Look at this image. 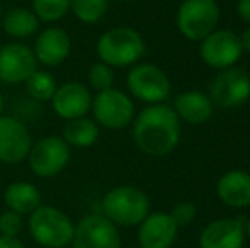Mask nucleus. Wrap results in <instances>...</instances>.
I'll return each instance as SVG.
<instances>
[{"mask_svg": "<svg viewBox=\"0 0 250 248\" xmlns=\"http://www.w3.org/2000/svg\"><path fill=\"white\" fill-rule=\"evenodd\" d=\"M133 139L145 155L165 156L181 141V119L172 106L150 104L133 119Z\"/></svg>", "mask_w": 250, "mask_h": 248, "instance_id": "f257e3e1", "label": "nucleus"}, {"mask_svg": "<svg viewBox=\"0 0 250 248\" xmlns=\"http://www.w3.org/2000/svg\"><path fill=\"white\" fill-rule=\"evenodd\" d=\"M96 51L99 61L112 68L136 65L145 55V41L136 29L128 26L112 27L97 39Z\"/></svg>", "mask_w": 250, "mask_h": 248, "instance_id": "f03ea898", "label": "nucleus"}, {"mask_svg": "<svg viewBox=\"0 0 250 248\" xmlns=\"http://www.w3.org/2000/svg\"><path fill=\"white\" fill-rule=\"evenodd\" d=\"M102 214L116 226H138L150 214V199L135 186H118L105 192Z\"/></svg>", "mask_w": 250, "mask_h": 248, "instance_id": "7ed1b4c3", "label": "nucleus"}, {"mask_svg": "<svg viewBox=\"0 0 250 248\" xmlns=\"http://www.w3.org/2000/svg\"><path fill=\"white\" fill-rule=\"evenodd\" d=\"M75 225L63 211L53 206L41 204L29 214V233L33 240L43 248L70 247Z\"/></svg>", "mask_w": 250, "mask_h": 248, "instance_id": "20e7f679", "label": "nucleus"}, {"mask_svg": "<svg viewBox=\"0 0 250 248\" xmlns=\"http://www.w3.org/2000/svg\"><path fill=\"white\" fill-rule=\"evenodd\" d=\"M220 16L216 0H182L177 10V29L186 39L201 41L218 29Z\"/></svg>", "mask_w": 250, "mask_h": 248, "instance_id": "39448f33", "label": "nucleus"}, {"mask_svg": "<svg viewBox=\"0 0 250 248\" xmlns=\"http://www.w3.org/2000/svg\"><path fill=\"white\" fill-rule=\"evenodd\" d=\"M90 111H92L94 121L111 131L128 128L136 114L131 97L114 87L97 92V95L92 97Z\"/></svg>", "mask_w": 250, "mask_h": 248, "instance_id": "423d86ee", "label": "nucleus"}, {"mask_svg": "<svg viewBox=\"0 0 250 248\" xmlns=\"http://www.w3.org/2000/svg\"><path fill=\"white\" fill-rule=\"evenodd\" d=\"M126 85L135 99L148 106L165 102L172 90V83L167 73L153 63L133 65L126 76Z\"/></svg>", "mask_w": 250, "mask_h": 248, "instance_id": "0eeeda50", "label": "nucleus"}, {"mask_svg": "<svg viewBox=\"0 0 250 248\" xmlns=\"http://www.w3.org/2000/svg\"><path fill=\"white\" fill-rule=\"evenodd\" d=\"M70 156L72 153H70L68 143L62 136L50 134L31 146L27 160L33 173H36L41 179H51L65 170Z\"/></svg>", "mask_w": 250, "mask_h": 248, "instance_id": "6e6552de", "label": "nucleus"}, {"mask_svg": "<svg viewBox=\"0 0 250 248\" xmlns=\"http://www.w3.org/2000/svg\"><path fill=\"white\" fill-rule=\"evenodd\" d=\"M209 99L213 106L221 109L240 107L250 99V75L244 68L230 66L220 70L209 87Z\"/></svg>", "mask_w": 250, "mask_h": 248, "instance_id": "1a4fd4ad", "label": "nucleus"}, {"mask_svg": "<svg viewBox=\"0 0 250 248\" xmlns=\"http://www.w3.org/2000/svg\"><path fill=\"white\" fill-rule=\"evenodd\" d=\"M199 43L201 58L208 66L214 70L235 66L244 55L240 36L230 29H214Z\"/></svg>", "mask_w": 250, "mask_h": 248, "instance_id": "9d476101", "label": "nucleus"}, {"mask_svg": "<svg viewBox=\"0 0 250 248\" xmlns=\"http://www.w3.org/2000/svg\"><path fill=\"white\" fill-rule=\"evenodd\" d=\"M72 248H121L118 226L104 214H89L75 225Z\"/></svg>", "mask_w": 250, "mask_h": 248, "instance_id": "9b49d317", "label": "nucleus"}, {"mask_svg": "<svg viewBox=\"0 0 250 248\" xmlns=\"http://www.w3.org/2000/svg\"><path fill=\"white\" fill-rule=\"evenodd\" d=\"M33 146L27 126L12 116H0V162L16 165L27 158Z\"/></svg>", "mask_w": 250, "mask_h": 248, "instance_id": "f8f14e48", "label": "nucleus"}, {"mask_svg": "<svg viewBox=\"0 0 250 248\" xmlns=\"http://www.w3.org/2000/svg\"><path fill=\"white\" fill-rule=\"evenodd\" d=\"M34 70H38V61L33 48L24 43H7L0 48V82L24 83Z\"/></svg>", "mask_w": 250, "mask_h": 248, "instance_id": "ddd939ff", "label": "nucleus"}, {"mask_svg": "<svg viewBox=\"0 0 250 248\" xmlns=\"http://www.w3.org/2000/svg\"><path fill=\"white\" fill-rule=\"evenodd\" d=\"M51 106L56 116L70 121L87 116L92 106L90 90L80 82H66L56 87L55 95L51 97Z\"/></svg>", "mask_w": 250, "mask_h": 248, "instance_id": "4468645a", "label": "nucleus"}, {"mask_svg": "<svg viewBox=\"0 0 250 248\" xmlns=\"http://www.w3.org/2000/svg\"><path fill=\"white\" fill-rule=\"evenodd\" d=\"M138 226L140 248H172L177 240L179 226L170 212H150Z\"/></svg>", "mask_w": 250, "mask_h": 248, "instance_id": "2eb2a0df", "label": "nucleus"}, {"mask_svg": "<svg viewBox=\"0 0 250 248\" xmlns=\"http://www.w3.org/2000/svg\"><path fill=\"white\" fill-rule=\"evenodd\" d=\"M72 51V39L62 27H46L38 34L34 41L33 53L38 65L58 66L62 65Z\"/></svg>", "mask_w": 250, "mask_h": 248, "instance_id": "dca6fc26", "label": "nucleus"}, {"mask_svg": "<svg viewBox=\"0 0 250 248\" xmlns=\"http://www.w3.org/2000/svg\"><path fill=\"white\" fill-rule=\"evenodd\" d=\"M245 228L240 219H216L199 235L201 248H244Z\"/></svg>", "mask_w": 250, "mask_h": 248, "instance_id": "f3484780", "label": "nucleus"}, {"mask_svg": "<svg viewBox=\"0 0 250 248\" xmlns=\"http://www.w3.org/2000/svg\"><path fill=\"white\" fill-rule=\"evenodd\" d=\"M213 107L214 106L208 94L199 92V90H188V92H181L179 95H175L172 109L175 111L181 121L199 126L211 119Z\"/></svg>", "mask_w": 250, "mask_h": 248, "instance_id": "a211bd4d", "label": "nucleus"}, {"mask_svg": "<svg viewBox=\"0 0 250 248\" xmlns=\"http://www.w3.org/2000/svg\"><path fill=\"white\" fill-rule=\"evenodd\" d=\"M216 194L223 204L235 209L250 206V173L245 170H230L218 179Z\"/></svg>", "mask_w": 250, "mask_h": 248, "instance_id": "6ab92c4d", "label": "nucleus"}, {"mask_svg": "<svg viewBox=\"0 0 250 248\" xmlns=\"http://www.w3.org/2000/svg\"><path fill=\"white\" fill-rule=\"evenodd\" d=\"M3 201H5L7 209L17 212V214H31L36 211L43 201H41V192L34 184L31 182H12L3 192Z\"/></svg>", "mask_w": 250, "mask_h": 248, "instance_id": "aec40b11", "label": "nucleus"}, {"mask_svg": "<svg viewBox=\"0 0 250 248\" xmlns=\"http://www.w3.org/2000/svg\"><path fill=\"white\" fill-rule=\"evenodd\" d=\"M40 19L31 9L17 7L2 16V27L7 36L14 39H27L40 31Z\"/></svg>", "mask_w": 250, "mask_h": 248, "instance_id": "412c9836", "label": "nucleus"}, {"mask_svg": "<svg viewBox=\"0 0 250 248\" xmlns=\"http://www.w3.org/2000/svg\"><path fill=\"white\" fill-rule=\"evenodd\" d=\"M99 124L90 117H77L66 121L62 138L75 148H89L99 139Z\"/></svg>", "mask_w": 250, "mask_h": 248, "instance_id": "4be33fe9", "label": "nucleus"}, {"mask_svg": "<svg viewBox=\"0 0 250 248\" xmlns=\"http://www.w3.org/2000/svg\"><path fill=\"white\" fill-rule=\"evenodd\" d=\"M26 90L36 100H51L56 92V78L46 70H34L26 80Z\"/></svg>", "mask_w": 250, "mask_h": 248, "instance_id": "5701e85b", "label": "nucleus"}, {"mask_svg": "<svg viewBox=\"0 0 250 248\" xmlns=\"http://www.w3.org/2000/svg\"><path fill=\"white\" fill-rule=\"evenodd\" d=\"M109 9V0H72L70 10L77 20L83 24H96L105 16Z\"/></svg>", "mask_w": 250, "mask_h": 248, "instance_id": "b1692460", "label": "nucleus"}, {"mask_svg": "<svg viewBox=\"0 0 250 248\" xmlns=\"http://www.w3.org/2000/svg\"><path fill=\"white\" fill-rule=\"evenodd\" d=\"M72 0H33V12L40 22H58L70 12Z\"/></svg>", "mask_w": 250, "mask_h": 248, "instance_id": "393cba45", "label": "nucleus"}, {"mask_svg": "<svg viewBox=\"0 0 250 248\" xmlns=\"http://www.w3.org/2000/svg\"><path fill=\"white\" fill-rule=\"evenodd\" d=\"M114 68L102 61H97L90 66L89 70V83L94 90L102 92V90H107L111 87H114Z\"/></svg>", "mask_w": 250, "mask_h": 248, "instance_id": "a878e982", "label": "nucleus"}, {"mask_svg": "<svg viewBox=\"0 0 250 248\" xmlns=\"http://www.w3.org/2000/svg\"><path fill=\"white\" fill-rule=\"evenodd\" d=\"M196 214H198V208H196L194 202L189 201H181L172 208L170 216L175 221V225L181 228V226H188L191 225L196 219Z\"/></svg>", "mask_w": 250, "mask_h": 248, "instance_id": "bb28decb", "label": "nucleus"}, {"mask_svg": "<svg viewBox=\"0 0 250 248\" xmlns=\"http://www.w3.org/2000/svg\"><path fill=\"white\" fill-rule=\"evenodd\" d=\"M22 226V216L17 212L7 209L5 212L0 214V235L2 236H19Z\"/></svg>", "mask_w": 250, "mask_h": 248, "instance_id": "cd10ccee", "label": "nucleus"}, {"mask_svg": "<svg viewBox=\"0 0 250 248\" xmlns=\"http://www.w3.org/2000/svg\"><path fill=\"white\" fill-rule=\"evenodd\" d=\"M237 14L250 26V0H237Z\"/></svg>", "mask_w": 250, "mask_h": 248, "instance_id": "c85d7f7f", "label": "nucleus"}, {"mask_svg": "<svg viewBox=\"0 0 250 248\" xmlns=\"http://www.w3.org/2000/svg\"><path fill=\"white\" fill-rule=\"evenodd\" d=\"M0 248H26L19 236H2L0 235Z\"/></svg>", "mask_w": 250, "mask_h": 248, "instance_id": "c756f323", "label": "nucleus"}, {"mask_svg": "<svg viewBox=\"0 0 250 248\" xmlns=\"http://www.w3.org/2000/svg\"><path fill=\"white\" fill-rule=\"evenodd\" d=\"M240 36V44H242V50L250 53V26H247L244 29V33L238 34Z\"/></svg>", "mask_w": 250, "mask_h": 248, "instance_id": "7c9ffc66", "label": "nucleus"}, {"mask_svg": "<svg viewBox=\"0 0 250 248\" xmlns=\"http://www.w3.org/2000/svg\"><path fill=\"white\" fill-rule=\"evenodd\" d=\"M244 228H245V236L250 238V218L244 223Z\"/></svg>", "mask_w": 250, "mask_h": 248, "instance_id": "2f4dec72", "label": "nucleus"}, {"mask_svg": "<svg viewBox=\"0 0 250 248\" xmlns=\"http://www.w3.org/2000/svg\"><path fill=\"white\" fill-rule=\"evenodd\" d=\"M3 114V99H2V95H0V116Z\"/></svg>", "mask_w": 250, "mask_h": 248, "instance_id": "473e14b6", "label": "nucleus"}, {"mask_svg": "<svg viewBox=\"0 0 250 248\" xmlns=\"http://www.w3.org/2000/svg\"><path fill=\"white\" fill-rule=\"evenodd\" d=\"M0 22H2V5H0Z\"/></svg>", "mask_w": 250, "mask_h": 248, "instance_id": "72a5a7b5", "label": "nucleus"}, {"mask_svg": "<svg viewBox=\"0 0 250 248\" xmlns=\"http://www.w3.org/2000/svg\"><path fill=\"white\" fill-rule=\"evenodd\" d=\"M116 2H129V0H116Z\"/></svg>", "mask_w": 250, "mask_h": 248, "instance_id": "f704fd0d", "label": "nucleus"}]
</instances>
